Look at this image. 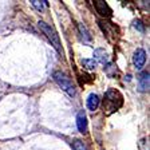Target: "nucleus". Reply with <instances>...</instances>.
<instances>
[{"mask_svg":"<svg viewBox=\"0 0 150 150\" xmlns=\"http://www.w3.org/2000/svg\"><path fill=\"white\" fill-rule=\"evenodd\" d=\"M123 105V97L115 88H110L105 94L103 99V110L106 112V115H111L112 112H115L118 109H121Z\"/></svg>","mask_w":150,"mask_h":150,"instance_id":"nucleus-1","label":"nucleus"},{"mask_svg":"<svg viewBox=\"0 0 150 150\" xmlns=\"http://www.w3.org/2000/svg\"><path fill=\"white\" fill-rule=\"evenodd\" d=\"M52 76H54V81L58 83V86H59L63 91H66V93L69 94L70 97H75V95H76V90H75L74 83H72V81L64 74V72L55 71Z\"/></svg>","mask_w":150,"mask_h":150,"instance_id":"nucleus-2","label":"nucleus"},{"mask_svg":"<svg viewBox=\"0 0 150 150\" xmlns=\"http://www.w3.org/2000/svg\"><path fill=\"white\" fill-rule=\"evenodd\" d=\"M38 27H39V30L46 35L47 39L50 40L51 46H54V48H55L58 52H62V46H60L59 35L56 34L55 30H54L50 24H47V23H44V22H39L38 23Z\"/></svg>","mask_w":150,"mask_h":150,"instance_id":"nucleus-3","label":"nucleus"},{"mask_svg":"<svg viewBox=\"0 0 150 150\" xmlns=\"http://www.w3.org/2000/svg\"><path fill=\"white\" fill-rule=\"evenodd\" d=\"M98 24H99V27L102 28V31L105 32V35H106L109 39H111V36L115 38V35H119L118 27H117L115 24H112V23L106 22V20H99Z\"/></svg>","mask_w":150,"mask_h":150,"instance_id":"nucleus-4","label":"nucleus"},{"mask_svg":"<svg viewBox=\"0 0 150 150\" xmlns=\"http://www.w3.org/2000/svg\"><path fill=\"white\" fill-rule=\"evenodd\" d=\"M93 4H94V7H95V9H97V12L99 13L100 16H103V18H111L112 16V11H111V8L109 7V4H107L106 1H102V0H94Z\"/></svg>","mask_w":150,"mask_h":150,"instance_id":"nucleus-5","label":"nucleus"},{"mask_svg":"<svg viewBox=\"0 0 150 150\" xmlns=\"http://www.w3.org/2000/svg\"><path fill=\"white\" fill-rule=\"evenodd\" d=\"M133 63H134L137 70H141L145 66V63H146V52L142 48H138L134 52V55H133Z\"/></svg>","mask_w":150,"mask_h":150,"instance_id":"nucleus-6","label":"nucleus"},{"mask_svg":"<svg viewBox=\"0 0 150 150\" xmlns=\"http://www.w3.org/2000/svg\"><path fill=\"white\" fill-rule=\"evenodd\" d=\"M76 126H78V130L81 133L87 131V118H86V114H84L83 110H81L76 115Z\"/></svg>","mask_w":150,"mask_h":150,"instance_id":"nucleus-7","label":"nucleus"},{"mask_svg":"<svg viewBox=\"0 0 150 150\" xmlns=\"http://www.w3.org/2000/svg\"><path fill=\"white\" fill-rule=\"evenodd\" d=\"M138 86H139V91L142 93L149 90V71H144L141 74L139 79H138Z\"/></svg>","mask_w":150,"mask_h":150,"instance_id":"nucleus-8","label":"nucleus"},{"mask_svg":"<svg viewBox=\"0 0 150 150\" xmlns=\"http://www.w3.org/2000/svg\"><path fill=\"white\" fill-rule=\"evenodd\" d=\"M99 102H100L99 97H98L97 94L91 93L90 95H88V98H87V107H88V110H91V111L97 110L98 106H99Z\"/></svg>","mask_w":150,"mask_h":150,"instance_id":"nucleus-9","label":"nucleus"},{"mask_svg":"<svg viewBox=\"0 0 150 150\" xmlns=\"http://www.w3.org/2000/svg\"><path fill=\"white\" fill-rule=\"evenodd\" d=\"M94 58H95V62H100V63H107V60H109V58H107V54L105 52V50H100V48H98V50H95V52H94Z\"/></svg>","mask_w":150,"mask_h":150,"instance_id":"nucleus-10","label":"nucleus"},{"mask_svg":"<svg viewBox=\"0 0 150 150\" xmlns=\"http://www.w3.org/2000/svg\"><path fill=\"white\" fill-rule=\"evenodd\" d=\"M31 4L38 9V11H43V9L48 6V1H46V0H32Z\"/></svg>","mask_w":150,"mask_h":150,"instance_id":"nucleus-11","label":"nucleus"},{"mask_svg":"<svg viewBox=\"0 0 150 150\" xmlns=\"http://www.w3.org/2000/svg\"><path fill=\"white\" fill-rule=\"evenodd\" d=\"M79 32H81L82 38H83V40H86V42H90V40H91L90 32L87 31V28L84 27L83 24H79Z\"/></svg>","mask_w":150,"mask_h":150,"instance_id":"nucleus-12","label":"nucleus"},{"mask_svg":"<svg viewBox=\"0 0 150 150\" xmlns=\"http://www.w3.org/2000/svg\"><path fill=\"white\" fill-rule=\"evenodd\" d=\"M82 64H83L84 69H87V70H94L97 67V62L94 59H83L82 60Z\"/></svg>","mask_w":150,"mask_h":150,"instance_id":"nucleus-13","label":"nucleus"},{"mask_svg":"<svg viewBox=\"0 0 150 150\" xmlns=\"http://www.w3.org/2000/svg\"><path fill=\"white\" fill-rule=\"evenodd\" d=\"M72 147H74V150H87L86 145H84L83 142H81V141H78V139L72 142Z\"/></svg>","mask_w":150,"mask_h":150,"instance_id":"nucleus-14","label":"nucleus"},{"mask_svg":"<svg viewBox=\"0 0 150 150\" xmlns=\"http://www.w3.org/2000/svg\"><path fill=\"white\" fill-rule=\"evenodd\" d=\"M134 27H135V28L138 27L141 31H144V25H142V23H141L139 20H138V22H134Z\"/></svg>","mask_w":150,"mask_h":150,"instance_id":"nucleus-15","label":"nucleus"}]
</instances>
